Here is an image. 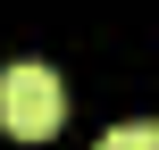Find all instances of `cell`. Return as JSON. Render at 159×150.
<instances>
[{"instance_id":"1","label":"cell","mask_w":159,"mask_h":150,"mask_svg":"<svg viewBox=\"0 0 159 150\" xmlns=\"http://www.w3.org/2000/svg\"><path fill=\"white\" fill-rule=\"evenodd\" d=\"M0 125H8L17 142L59 134V125H67V84H59V67H42V58L0 67Z\"/></svg>"},{"instance_id":"2","label":"cell","mask_w":159,"mask_h":150,"mask_svg":"<svg viewBox=\"0 0 159 150\" xmlns=\"http://www.w3.org/2000/svg\"><path fill=\"white\" fill-rule=\"evenodd\" d=\"M101 150H159V125H143V117H134V125H109Z\"/></svg>"}]
</instances>
